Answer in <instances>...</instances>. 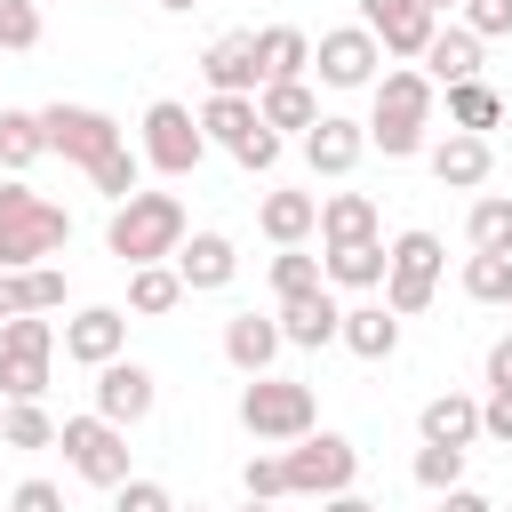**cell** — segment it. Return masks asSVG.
Instances as JSON below:
<instances>
[{
    "label": "cell",
    "instance_id": "cell-5",
    "mask_svg": "<svg viewBox=\"0 0 512 512\" xmlns=\"http://www.w3.org/2000/svg\"><path fill=\"white\" fill-rule=\"evenodd\" d=\"M392 264H384V304L400 312V320H416L424 304H432V288H440V264H448V248H440V232H400L392 248H384Z\"/></svg>",
    "mask_w": 512,
    "mask_h": 512
},
{
    "label": "cell",
    "instance_id": "cell-18",
    "mask_svg": "<svg viewBox=\"0 0 512 512\" xmlns=\"http://www.w3.org/2000/svg\"><path fill=\"white\" fill-rule=\"evenodd\" d=\"M416 72H424L432 88H456V80H480V40H472L464 24H448V32H432V40H424V56H416Z\"/></svg>",
    "mask_w": 512,
    "mask_h": 512
},
{
    "label": "cell",
    "instance_id": "cell-4",
    "mask_svg": "<svg viewBox=\"0 0 512 512\" xmlns=\"http://www.w3.org/2000/svg\"><path fill=\"white\" fill-rule=\"evenodd\" d=\"M56 448H64V464L88 480V488H120L128 480V424H112V416H64L56 424Z\"/></svg>",
    "mask_w": 512,
    "mask_h": 512
},
{
    "label": "cell",
    "instance_id": "cell-53",
    "mask_svg": "<svg viewBox=\"0 0 512 512\" xmlns=\"http://www.w3.org/2000/svg\"><path fill=\"white\" fill-rule=\"evenodd\" d=\"M240 512H280V504H264V496H248V504H240Z\"/></svg>",
    "mask_w": 512,
    "mask_h": 512
},
{
    "label": "cell",
    "instance_id": "cell-28",
    "mask_svg": "<svg viewBox=\"0 0 512 512\" xmlns=\"http://www.w3.org/2000/svg\"><path fill=\"white\" fill-rule=\"evenodd\" d=\"M256 128H264V120H256V96H208V104H200V136L224 144V152H240Z\"/></svg>",
    "mask_w": 512,
    "mask_h": 512
},
{
    "label": "cell",
    "instance_id": "cell-14",
    "mask_svg": "<svg viewBox=\"0 0 512 512\" xmlns=\"http://www.w3.org/2000/svg\"><path fill=\"white\" fill-rule=\"evenodd\" d=\"M168 264H176L184 296H200V288H232V272H240V248H232L224 232H184V248H176Z\"/></svg>",
    "mask_w": 512,
    "mask_h": 512
},
{
    "label": "cell",
    "instance_id": "cell-2",
    "mask_svg": "<svg viewBox=\"0 0 512 512\" xmlns=\"http://www.w3.org/2000/svg\"><path fill=\"white\" fill-rule=\"evenodd\" d=\"M64 240H72V216H64L48 192H32V184H0V272L48 264Z\"/></svg>",
    "mask_w": 512,
    "mask_h": 512
},
{
    "label": "cell",
    "instance_id": "cell-19",
    "mask_svg": "<svg viewBox=\"0 0 512 512\" xmlns=\"http://www.w3.org/2000/svg\"><path fill=\"white\" fill-rule=\"evenodd\" d=\"M336 344L360 352V360H392V352H400V312H392V304H352V312L336 320Z\"/></svg>",
    "mask_w": 512,
    "mask_h": 512
},
{
    "label": "cell",
    "instance_id": "cell-35",
    "mask_svg": "<svg viewBox=\"0 0 512 512\" xmlns=\"http://www.w3.org/2000/svg\"><path fill=\"white\" fill-rule=\"evenodd\" d=\"M464 296L472 304H512V256H464Z\"/></svg>",
    "mask_w": 512,
    "mask_h": 512
},
{
    "label": "cell",
    "instance_id": "cell-33",
    "mask_svg": "<svg viewBox=\"0 0 512 512\" xmlns=\"http://www.w3.org/2000/svg\"><path fill=\"white\" fill-rule=\"evenodd\" d=\"M48 360L56 352H8L0 344V400H40L48 392Z\"/></svg>",
    "mask_w": 512,
    "mask_h": 512
},
{
    "label": "cell",
    "instance_id": "cell-21",
    "mask_svg": "<svg viewBox=\"0 0 512 512\" xmlns=\"http://www.w3.org/2000/svg\"><path fill=\"white\" fill-rule=\"evenodd\" d=\"M376 120H416V128H432V80H424L416 64L376 72Z\"/></svg>",
    "mask_w": 512,
    "mask_h": 512
},
{
    "label": "cell",
    "instance_id": "cell-17",
    "mask_svg": "<svg viewBox=\"0 0 512 512\" xmlns=\"http://www.w3.org/2000/svg\"><path fill=\"white\" fill-rule=\"evenodd\" d=\"M200 72H208V96H256V88H264V80H256V32H224V40H208Z\"/></svg>",
    "mask_w": 512,
    "mask_h": 512
},
{
    "label": "cell",
    "instance_id": "cell-37",
    "mask_svg": "<svg viewBox=\"0 0 512 512\" xmlns=\"http://www.w3.org/2000/svg\"><path fill=\"white\" fill-rule=\"evenodd\" d=\"M272 288H280V296L320 288V256H304V240H296V248H280V256H272Z\"/></svg>",
    "mask_w": 512,
    "mask_h": 512
},
{
    "label": "cell",
    "instance_id": "cell-27",
    "mask_svg": "<svg viewBox=\"0 0 512 512\" xmlns=\"http://www.w3.org/2000/svg\"><path fill=\"white\" fill-rule=\"evenodd\" d=\"M384 240H344V248H328L320 256V280H336V288H384Z\"/></svg>",
    "mask_w": 512,
    "mask_h": 512
},
{
    "label": "cell",
    "instance_id": "cell-44",
    "mask_svg": "<svg viewBox=\"0 0 512 512\" xmlns=\"http://www.w3.org/2000/svg\"><path fill=\"white\" fill-rule=\"evenodd\" d=\"M464 32L472 40H504L512 32V0H464Z\"/></svg>",
    "mask_w": 512,
    "mask_h": 512
},
{
    "label": "cell",
    "instance_id": "cell-55",
    "mask_svg": "<svg viewBox=\"0 0 512 512\" xmlns=\"http://www.w3.org/2000/svg\"><path fill=\"white\" fill-rule=\"evenodd\" d=\"M424 8H432V16H440V8H464V0H424Z\"/></svg>",
    "mask_w": 512,
    "mask_h": 512
},
{
    "label": "cell",
    "instance_id": "cell-16",
    "mask_svg": "<svg viewBox=\"0 0 512 512\" xmlns=\"http://www.w3.org/2000/svg\"><path fill=\"white\" fill-rule=\"evenodd\" d=\"M488 168H496V144H488V136H472V128H448V136L432 144V176H440L448 192H480V184H488Z\"/></svg>",
    "mask_w": 512,
    "mask_h": 512
},
{
    "label": "cell",
    "instance_id": "cell-52",
    "mask_svg": "<svg viewBox=\"0 0 512 512\" xmlns=\"http://www.w3.org/2000/svg\"><path fill=\"white\" fill-rule=\"evenodd\" d=\"M320 512H384V504H368V496H352V488H336V496H320Z\"/></svg>",
    "mask_w": 512,
    "mask_h": 512
},
{
    "label": "cell",
    "instance_id": "cell-24",
    "mask_svg": "<svg viewBox=\"0 0 512 512\" xmlns=\"http://www.w3.org/2000/svg\"><path fill=\"white\" fill-rule=\"evenodd\" d=\"M416 432L440 440V448H472V440H480V400H464V392H432L424 416H416Z\"/></svg>",
    "mask_w": 512,
    "mask_h": 512
},
{
    "label": "cell",
    "instance_id": "cell-20",
    "mask_svg": "<svg viewBox=\"0 0 512 512\" xmlns=\"http://www.w3.org/2000/svg\"><path fill=\"white\" fill-rule=\"evenodd\" d=\"M224 360H232L240 376H264V368L280 360V320H264V312H232V320H224Z\"/></svg>",
    "mask_w": 512,
    "mask_h": 512
},
{
    "label": "cell",
    "instance_id": "cell-26",
    "mask_svg": "<svg viewBox=\"0 0 512 512\" xmlns=\"http://www.w3.org/2000/svg\"><path fill=\"white\" fill-rule=\"evenodd\" d=\"M312 232H320L328 248H344V240H376V200H368V192H328Z\"/></svg>",
    "mask_w": 512,
    "mask_h": 512
},
{
    "label": "cell",
    "instance_id": "cell-15",
    "mask_svg": "<svg viewBox=\"0 0 512 512\" xmlns=\"http://www.w3.org/2000/svg\"><path fill=\"white\" fill-rule=\"evenodd\" d=\"M280 344H304V352H320V344H336V320H344V304L328 296V280L320 288H304V296H280Z\"/></svg>",
    "mask_w": 512,
    "mask_h": 512
},
{
    "label": "cell",
    "instance_id": "cell-45",
    "mask_svg": "<svg viewBox=\"0 0 512 512\" xmlns=\"http://www.w3.org/2000/svg\"><path fill=\"white\" fill-rule=\"evenodd\" d=\"M24 304H32V312H56V304H64V272H56V264H24Z\"/></svg>",
    "mask_w": 512,
    "mask_h": 512
},
{
    "label": "cell",
    "instance_id": "cell-43",
    "mask_svg": "<svg viewBox=\"0 0 512 512\" xmlns=\"http://www.w3.org/2000/svg\"><path fill=\"white\" fill-rule=\"evenodd\" d=\"M240 488H248V496H264V504H280V496H288V464H280V456H248Z\"/></svg>",
    "mask_w": 512,
    "mask_h": 512
},
{
    "label": "cell",
    "instance_id": "cell-32",
    "mask_svg": "<svg viewBox=\"0 0 512 512\" xmlns=\"http://www.w3.org/2000/svg\"><path fill=\"white\" fill-rule=\"evenodd\" d=\"M40 152H48V136H40V112H0V168H8V176H24Z\"/></svg>",
    "mask_w": 512,
    "mask_h": 512
},
{
    "label": "cell",
    "instance_id": "cell-47",
    "mask_svg": "<svg viewBox=\"0 0 512 512\" xmlns=\"http://www.w3.org/2000/svg\"><path fill=\"white\" fill-rule=\"evenodd\" d=\"M8 512H64V488H56V480H24V488L8 496Z\"/></svg>",
    "mask_w": 512,
    "mask_h": 512
},
{
    "label": "cell",
    "instance_id": "cell-56",
    "mask_svg": "<svg viewBox=\"0 0 512 512\" xmlns=\"http://www.w3.org/2000/svg\"><path fill=\"white\" fill-rule=\"evenodd\" d=\"M176 512H200V504H176Z\"/></svg>",
    "mask_w": 512,
    "mask_h": 512
},
{
    "label": "cell",
    "instance_id": "cell-29",
    "mask_svg": "<svg viewBox=\"0 0 512 512\" xmlns=\"http://www.w3.org/2000/svg\"><path fill=\"white\" fill-rule=\"evenodd\" d=\"M176 304H184V280H176V264H128V312L160 320V312H176Z\"/></svg>",
    "mask_w": 512,
    "mask_h": 512
},
{
    "label": "cell",
    "instance_id": "cell-8",
    "mask_svg": "<svg viewBox=\"0 0 512 512\" xmlns=\"http://www.w3.org/2000/svg\"><path fill=\"white\" fill-rule=\"evenodd\" d=\"M144 160H152L160 176H192V168L208 160V136H200V112H184L176 96H160V104H144Z\"/></svg>",
    "mask_w": 512,
    "mask_h": 512
},
{
    "label": "cell",
    "instance_id": "cell-41",
    "mask_svg": "<svg viewBox=\"0 0 512 512\" xmlns=\"http://www.w3.org/2000/svg\"><path fill=\"white\" fill-rule=\"evenodd\" d=\"M0 48H40V0H0Z\"/></svg>",
    "mask_w": 512,
    "mask_h": 512
},
{
    "label": "cell",
    "instance_id": "cell-7",
    "mask_svg": "<svg viewBox=\"0 0 512 512\" xmlns=\"http://www.w3.org/2000/svg\"><path fill=\"white\" fill-rule=\"evenodd\" d=\"M40 136H48V152H64L72 168H96L104 152H120L128 136H120V120L112 112H96V104H48L40 112Z\"/></svg>",
    "mask_w": 512,
    "mask_h": 512
},
{
    "label": "cell",
    "instance_id": "cell-34",
    "mask_svg": "<svg viewBox=\"0 0 512 512\" xmlns=\"http://www.w3.org/2000/svg\"><path fill=\"white\" fill-rule=\"evenodd\" d=\"M0 440H8V448H56V424H48L40 400H8V408H0Z\"/></svg>",
    "mask_w": 512,
    "mask_h": 512
},
{
    "label": "cell",
    "instance_id": "cell-11",
    "mask_svg": "<svg viewBox=\"0 0 512 512\" xmlns=\"http://www.w3.org/2000/svg\"><path fill=\"white\" fill-rule=\"evenodd\" d=\"M360 24L376 32L384 56H424V40L440 32V16L424 0H360Z\"/></svg>",
    "mask_w": 512,
    "mask_h": 512
},
{
    "label": "cell",
    "instance_id": "cell-48",
    "mask_svg": "<svg viewBox=\"0 0 512 512\" xmlns=\"http://www.w3.org/2000/svg\"><path fill=\"white\" fill-rule=\"evenodd\" d=\"M232 160H240V168H256V176H264V168H272V160H280V136H272V128H256V136H248V144H240V152H232Z\"/></svg>",
    "mask_w": 512,
    "mask_h": 512
},
{
    "label": "cell",
    "instance_id": "cell-31",
    "mask_svg": "<svg viewBox=\"0 0 512 512\" xmlns=\"http://www.w3.org/2000/svg\"><path fill=\"white\" fill-rule=\"evenodd\" d=\"M504 120V96L488 88V80H456L448 88V128H472V136H488Z\"/></svg>",
    "mask_w": 512,
    "mask_h": 512
},
{
    "label": "cell",
    "instance_id": "cell-1",
    "mask_svg": "<svg viewBox=\"0 0 512 512\" xmlns=\"http://www.w3.org/2000/svg\"><path fill=\"white\" fill-rule=\"evenodd\" d=\"M104 248L120 256V264H168L176 248H184V200L176 192H128V200H112V224H104Z\"/></svg>",
    "mask_w": 512,
    "mask_h": 512
},
{
    "label": "cell",
    "instance_id": "cell-38",
    "mask_svg": "<svg viewBox=\"0 0 512 512\" xmlns=\"http://www.w3.org/2000/svg\"><path fill=\"white\" fill-rule=\"evenodd\" d=\"M416 480H424L432 496H440V488H456V480H464V448H440V440H424V448H416Z\"/></svg>",
    "mask_w": 512,
    "mask_h": 512
},
{
    "label": "cell",
    "instance_id": "cell-9",
    "mask_svg": "<svg viewBox=\"0 0 512 512\" xmlns=\"http://www.w3.org/2000/svg\"><path fill=\"white\" fill-rule=\"evenodd\" d=\"M376 64H384V48H376L368 24H336V32L312 40V72L328 88H376Z\"/></svg>",
    "mask_w": 512,
    "mask_h": 512
},
{
    "label": "cell",
    "instance_id": "cell-36",
    "mask_svg": "<svg viewBox=\"0 0 512 512\" xmlns=\"http://www.w3.org/2000/svg\"><path fill=\"white\" fill-rule=\"evenodd\" d=\"M136 176H144V152H128V144H120V152H104V160L88 168V184H96L104 200H128V192H136Z\"/></svg>",
    "mask_w": 512,
    "mask_h": 512
},
{
    "label": "cell",
    "instance_id": "cell-12",
    "mask_svg": "<svg viewBox=\"0 0 512 512\" xmlns=\"http://www.w3.org/2000/svg\"><path fill=\"white\" fill-rule=\"evenodd\" d=\"M360 152H368V120L320 112V120L304 128V160H312V176H352V168H360Z\"/></svg>",
    "mask_w": 512,
    "mask_h": 512
},
{
    "label": "cell",
    "instance_id": "cell-39",
    "mask_svg": "<svg viewBox=\"0 0 512 512\" xmlns=\"http://www.w3.org/2000/svg\"><path fill=\"white\" fill-rule=\"evenodd\" d=\"M368 144H376L384 160H416V152H424V128H416V120H368Z\"/></svg>",
    "mask_w": 512,
    "mask_h": 512
},
{
    "label": "cell",
    "instance_id": "cell-6",
    "mask_svg": "<svg viewBox=\"0 0 512 512\" xmlns=\"http://www.w3.org/2000/svg\"><path fill=\"white\" fill-rule=\"evenodd\" d=\"M288 496H336V488H352V472H360V448L344 440V432H304V440H288Z\"/></svg>",
    "mask_w": 512,
    "mask_h": 512
},
{
    "label": "cell",
    "instance_id": "cell-51",
    "mask_svg": "<svg viewBox=\"0 0 512 512\" xmlns=\"http://www.w3.org/2000/svg\"><path fill=\"white\" fill-rule=\"evenodd\" d=\"M488 384H512V336L488 344Z\"/></svg>",
    "mask_w": 512,
    "mask_h": 512
},
{
    "label": "cell",
    "instance_id": "cell-50",
    "mask_svg": "<svg viewBox=\"0 0 512 512\" xmlns=\"http://www.w3.org/2000/svg\"><path fill=\"white\" fill-rule=\"evenodd\" d=\"M16 312H32L24 304V272H0V320H16Z\"/></svg>",
    "mask_w": 512,
    "mask_h": 512
},
{
    "label": "cell",
    "instance_id": "cell-22",
    "mask_svg": "<svg viewBox=\"0 0 512 512\" xmlns=\"http://www.w3.org/2000/svg\"><path fill=\"white\" fill-rule=\"evenodd\" d=\"M304 72H312V32L264 24L256 32V80H304Z\"/></svg>",
    "mask_w": 512,
    "mask_h": 512
},
{
    "label": "cell",
    "instance_id": "cell-3",
    "mask_svg": "<svg viewBox=\"0 0 512 512\" xmlns=\"http://www.w3.org/2000/svg\"><path fill=\"white\" fill-rule=\"evenodd\" d=\"M240 424L256 432V440H304L312 424H320V400H312V384H296V376H248V392H240Z\"/></svg>",
    "mask_w": 512,
    "mask_h": 512
},
{
    "label": "cell",
    "instance_id": "cell-40",
    "mask_svg": "<svg viewBox=\"0 0 512 512\" xmlns=\"http://www.w3.org/2000/svg\"><path fill=\"white\" fill-rule=\"evenodd\" d=\"M0 344H8V352H56V320L16 312V320H0Z\"/></svg>",
    "mask_w": 512,
    "mask_h": 512
},
{
    "label": "cell",
    "instance_id": "cell-46",
    "mask_svg": "<svg viewBox=\"0 0 512 512\" xmlns=\"http://www.w3.org/2000/svg\"><path fill=\"white\" fill-rule=\"evenodd\" d=\"M480 432L512 448V384H488V400H480Z\"/></svg>",
    "mask_w": 512,
    "mask_h": 512
},
{
    "label": "cell",
    "instance_id": "cell-23",
    "mask_svg": "<svg viewBox=\"0 0 512 512\" xmlns=\"http://www.w3.org/2000/svg\"><path fill=\"white\" fill-rule=\"evenodd\" d=\"M256 224H264L272 248H296V240H312L320 200H312V192H264V200H256Z\"/></svg>",
    "mask_w": 512,
    "mask_h": 512
},
{
    "label": "cell",
    "instance_id": "cell-54",
    "mask_svg": "<svg viewBox=\"0 0 512 512\" xmlns=\"http://www.w3.org/2000/svg\"><path fill=\"white\" fill-rule=\"evenodd\" d=\"M160 8H176V16H184V8H200V0H160Z\"/></svg>",
    "mask_w": 512,
    "mask_h": 512
},
{
    "label": "cell",
    "instance_id": "cell-49",
    "mask_svg": "<svg viewBox=\"0 0 512 512\" xmlns=\"http://www.w3.org/2000/svg\"><path fill=\"white\" fill-rule=\"evenodd\" d=\"M440 512H496V504H488L480 488H464V480H456V488H440Z\"/></svg>",
    "mask_w": 512,
    "mask_h": 512
},
{
    "label": "cell",
    "instance_id": "cell-13",
    "mask_svg": "<svg viewBox=\"0 0 512 512\" xmlns=\"http://www.w3.org/2000/svg\"><path fill=\"white\" fill-rule=\"evenodd\" d=\"M152 400H160L152 368H136V360H104V368H96V416H112V424H144Z\"/></svg>",
    "mask_w": 512,
    "mask_h": 512
},
{
    "label": "cell",
    "instance_id": "cell-30",
    "mask_svg": "<svg viewBox=\"0 0 512 512\" xmlns=\"http://www.w3.org/2000/svg\"><path fill=\"white\" fill-rule=\"evenodd\" d=\"M464 240H472V256H512V200H504V192L472 200V216H464Z\"/></svg>",
    "mask_w": 512,
    "mask_h": 512
},
{
    "label": "cell",
    "instance_id": "cell-25",
    "mask_svg": "<svg viewBox=\"0 0 512 512\" xmlns=\"http://www.w3.org/2000/svg\"><path fill=\"white\" fill-rule=\"evenodd\" d=\"M256 120H264L272 136H280V128H312V120H320V96H312L304 80H264V88H256Z\"/></svg>",
    "mask_w": 512,
    "mask_h": 512
},
{
    "label": "cell",
    "instance_id": "cell-42",
    "mask_svg": "<svg viewBox=\"0 0 512 512\" xmlns=\"http://www.w3.org/2000/svg\"><path fill=\"white\" fill-rule=\"evenodd\" d=\"M112 512H176V496H168L160 480H136V472H128V480L112 488Z\"/></svg>",
    "mask_w": 512,
    "mask_h": 512
},
{
    "label": "cell",
    "instance_id": "cell-10",
    "mask_svg": "<svg viewBox=\"0 0 512 512\" xmlns=\"http://www.w3.org/2000/svg\"><path fill=\"white\" fill-rule=\"evenodd\" d=\"M56 344H64V360L104 368V360H120V344H128V312H120V304H80Z\"/></svg>",
    "mask_w": 512,
    "mask_h": 512
}]
</instances>
